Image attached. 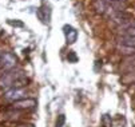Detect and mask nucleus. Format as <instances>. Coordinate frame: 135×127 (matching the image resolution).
I'll return each instance as SVG.
<instances>
[{
	"label": "nucleus",
	"instance_id": "1",
	"mask_svg": "<svg viewBox=\"0 0 135 127\" xmlns=\"http://www.w3.org/2000/svg\"><path fill=\"white\" fill-rule=\"evenodd\" d=\"M27 96H28V92L26 88H9L4 94V99L7 102H13V103L22 99H27Z\"/></svg>",
	"mask_w": 135,
	"mask_h": 127
},
{
	"label": "nucleus",
	"instance_id": "2",
	"mask_svg": "<svg viewBox=\"0 0 135 127\" xmlns=\"http://www.w3.org/2000/svg\"><path fill=\"white\" fill-rule=\"evenodd\" d=\"M20 76H22V72L20 71H19V72H12V71L7 72V74H4V76L0 78V87L4 88L6 91H7V90H9L12 87L13 82L17 78H20Z\"/></svg>",
	"mask_w": 135,
	"mask_h": 127
},
{
	"label": "nucleus",
	"instance_id": "3",
	"mask_svg": "<svg viewBox=\"0 0 135 127\" xmlns=\"http://www.w3.org/2000/svg\"><path fill=\"white\" fill-rule=\"evenodd\" d=\"M17 63L16 56L12 52H3V58H2V67L6 71H11Z\"/></svg>",
	"mask_w": 135,
	"mask_h": 127
},
{
	"label": "nucleus",
	"instance_id": "4",
	"mask_svg": "<svg viewBox=\"0 0 135 127\" xmlns=\"http://www.w3.org/2000/svg\"><path fill=\"white\" fill-rule=\"evenodd\" d=\"M36 104V102L33 99H22V100H17L12 104L13 110H31L33 108Z\"/></svg>",
	"mask_w": 135,
	"mask_h": 127
},
{
	"label": "nucleus",
	"instance_id": "5",
	"mask_svg": "<svg viewBox=\"0 0 135 127\" xmlns=\"http://www.w3.org/2000/svg\"><path fill=\"white\" fill-rule=\"evenodd\" d=\"M64 32H66V39H67V43L68 44H72L76 42V39H78V31H76L75 28H72L71 26H66L64 27Z\"/></svg>",
	"mask_w": 135,
	"mask_h": 127
},
{
	"label": "nucleus",
	"instance_id": "6",
	"mask_svg": "<svg viewBox=\"0 0 135 127\" xmlns=\"http://www.w3.org/2000/svg\"><path fill=\"white\" fill-rule=\"evenodd\" d=\"M94 8L98 13H104L108 8V4L106 0H95L94 2Z\"/></svg>",
	"mask_w": 135,
	"mask_h": 127
},
{
	"label": "nucleus",
	"instance_id": "7",
	"mask_svg": "<svg viewBox=\"0 0 135 127\" xmlns=\"http://www.w3.org/2000/svg\"><path fill=\"white\" fill-rule=\"evenodd\" d=\"M117 50H118L120 53H123V55H132V53H135V47L126 46V44H120V43L117 44Z\"/></svg>",
	"mask_w": 135,
	"mask_h": 127
},
{
	"label": "nucleus",
	"instance_id": "8",
	"mask_svg": "<svg viewBox=\"0 0 135 127\" xmlns=\"http://www.w3.org/2000/svg\"><path fill=\"white\" fill-rule=\"evenodd\" d=\"M118 43L135 47V36H120V38L118 39Z\"/></svg>",
	"mask_w": 135,
	"mask_h": 127
},
{
	"label": "nucleus",
	"instance_id": "9",
	"mask_svg": "<svg viewBox=\"0 0 135 127\" xmlns=\"http://www.w3.org/2000/svg\"><path fill=\"white\" fill-rule=\"evenodd\" d=\"M122 36H135V28H127L123 31H119Z\"/></svg>",
	"mask_w": 135,
	"mask_h": 127
},
{
	"label": "nucleus",
	"instance_id": "10",
	"mask_svg": "<svg viewBox=\"0 0 135 127\" xmlns=\"http://www.w3.org/2000/svg\"><path fill=\"white\" fill-rule=\"evenodd\" d=\"M67 59H68V62H72V63L78 62V56H76V53H75L74 51L68 52V55H67Z\"/></svg>",
	"mask_w": 135,
	"mask_h": 127
},
{
	"label": "nucleus",
	"instance_id": "11",
	"mask_svg": "<svg viewBox=\"0 0 135 127\" xmlns=\"http://www.w3.org/2000/svg\"><path fill=\"white\" fill-rule=\"evenodd\" d=\"M64 120H66L64 115H60V116H59V120L56 122V127H62V126H63V123H64Z\"/></svg>",
	"mask_w": 135,
	"mask_h": 127
},
{
	"label": "nucleus",
	"instance_id": "12",
	"mask_svg": "<svg viewBox=\"0 0 135 127\" xmlns=\"http://www.w3.org/2000/svg\"><path fill=\"white\" fill-rule=\"evenodd\" d=\"M9 23H11L12 26H16V27H23V26H24L22 22H9Z\"/></svg>",
	"mask_w": 135,
	"mask_h": 127
},
{
	"label": "nucleus",
	"instance_id": "13",
	"mask_svg": "<svg viewBox=\"0 0 135 127\" xmlns=\"http://www.w3.org/2000/svg\"><path fill=\"white\" fill-rule=\"evenodd\" d=\"M2 58H3V52L0 51V66H2Z\"/></svg>",
	"mask_w": 135,
	"mask_h": 127
},
{
	"label": "nucleus",
	"instance_id": "14",
	"mask_svg": "<svg viewBox=\"0 0 135 127\" xmlns=\"http://www.w3.org/2000/svg\"><path fill=\"white\" fill-rule=\"evenodd\" d=\"M31 124H20V126H17V127H30Z\"/></svg>",
	"mask_w": 135,
	"mask_h": 127
}]
</instances>
